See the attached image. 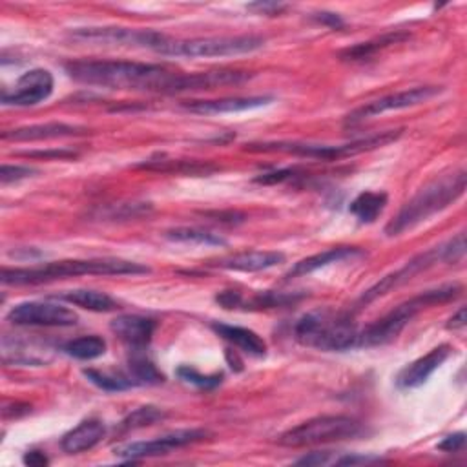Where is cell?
<instances>
[{
  "mask_svg": "<svg viewBox=\"0 0 467 467\" xmlns=\"http://www.w3.org/2000/svg\"><path fill=\"white\" fill-rule=\"evenodd\" d=\"M248 9L274 16V15H279L281 11H285L286 5L285 4H277V2H255V4H248Z\"/></svg>",
  "mask_w": 467,
  "mask_h": 467,
  "instance_id": "f35d334b",
  "label": "cell"
},
{
  "mask_svg": "<svg viewBox=\"0 0 467 467\" xmlns=\"http://www.w3.org/2000/svg\"><path fill=\"white\" fill-rule=\"evenodd\" d=\"M210 436L206 429H181L173 431L168 434H162L159 438L148 440V441H133L126 445L115 447V456L122 460H142V458H151V456H162L171 452L173 449H181L197 441H202Z\"/></svg>",
  "mask_w": 467,
  "mask_h": 467,
  "instance_id": "7c38bea8",
  "label": "cell"
},
{
  "mask_svg": "<svg viewBox=\"0 0 467 467\" xmlns=\"http://www.w3.org/2000/svg\"><path fill=\"white\" fill-rule=\"evenodd\" d=\"M465 308L462 306L456 314H452V317L449 319V323H447V328H451V330H462L463 327H465Z\"/></svg>",
  "mask_w": 467,
  "mask_h": 467,
  "instance_id": "b9f144b4",
  "label": "cell"
},
{
  "mask_svg": "<svg viewBox=\"0 0 467 467\" xmlns=\"http://www.w3.org/2000/svg\"><path fill=\"white\" fill-rule=\"evenodd\" d=\"M358 332L359 330L348 314L328 308L306 312L294 327V337L297 343L323 352H343L354 348Z\"/></svg>",
  "mask_w": 467,
  "mask_h": 467,
  "instance_id": "5b68a950",
  "label": "cell"
},
{
  "mask_svg": "<svg viewBox=\"0 0 467 467\" xmlns=\"http://www.w3.org/2000/svg\"><path fill=\"white\" fill-rule=\"evenodd\" d=\"M285 263V254L275 250H248L239 252L228 257H223L213 263L217 268L235 270V272H261L272 266Z\"/></svg>",
  "mask_w": 467,
  "mask_h": 467,
  "instance_id": "d6986e66",
  "label": "cell"
},
{
  "mask_svg": "<svg viewBox=\"0 0 467 467\" xmlns=\"http://www.w3.org/2000/svg\"><path fill=\"white\" fill-rule=\"evenodd\" d=\"M268 102H272V97H224L215 100H188L182 108L199 115H219L261 108Z\"/></svg>",
  "mask_w": 467,
  "mask_h": 467,
  "instance_id": "ffe728a7",
  "label": "cell"
},
{
  "mask_svg": "<svg viewBox=\"0 0 467 467\" xmlns=\"http://www.w3.org/2000/svg\"><path fill=\"white\" fill-rule=\"evenodd\" d=\"M88 130L84 126L77 124H66V122H46V124H31L22 126L15 130H5L2 133L4 140H47V139H62V137H77L84 135Z\"/></svg>",
  "mask_w": 467,
  "mask_h": 467,
  "instance_id": "ac0fdd59",
  "label": "cell"
},
{
  "mask_svg": "<svg viewBox=\"0 0 467 467\" xmlns=\"http://www.w3.org/2000/svg\"><path fill=\"white\" fill-rule=\"evenodd\" d=\"M47 456L40 451H27L24 454V463L27 465H33V467H42V465H47Z\"/></svg>",
  "mask_w": 467,
  "mask_h": 467,
  "instance_id": "60d3db41",
  "label": "cell"
},
{
  "mask_svg": "<svg viewBox=\"0 0 467 467\" xmlns=\"http://www.w3.org/2000/svg\"><path fill=\"white\" fill-rule=\"evenodd\" d=\"M212 330L219 337L228 341L232 347H235V348H239V350H243L250 356L261 358V356L266 354V341L250 328L237 327V325H228V323H212Z\"/></svg>",
  "mask_w": 467,
  "mask_h": 467,
  "instance_id": "603a6c76",
  "label": "cell"
},
{
  "mask_svg": "<svg viewBox=\"0 0 467 467\" xmlns=\"http://www.w3.org/2000/svg\"><path fill=\"white\" fill-rule=\"evenodd\" d=\"M60 299L67 301L69 305L89 310V312H113L119 308L117 301L111 296H108L106 292L91 290V288L67 290L60 296Z\"/></svg>",
  "mask_w": 467,
  "mask_h": 467,
  "instance_id": "cb8c5ba5",
  "label": "cell"
},
{
  "mask_svg": "<svg viewBox=\"0 0 467 467\" xmlns=\"http://www.w3.org/2000/svg\"><path fill=\"white\" fill-rule=\"evenodd\" d=\"M35 173H38L36 168L31 166H22V164H4L0 168V182L2 184H9V182H16L27 177H33Z\"/></svg>",
  "mask_w": 467,
  "mask_h": 467,
  "instance_id": "836d02e7",
  "label": "cell"
},
{
  "mask_svg": "<svg viewBox=\"0 0 467 467\" xmlns=\"http://www.w3.org/2000/svg\"><path fill=\"white\" fill-rule=\"evenodd\" d=\"M438 93H441L440 86H416V88H410V89L390 93V95L368 100L363 106L352 109L345 117V124L347 126H354V124H359V122H363L367 119L378 117V115H381L385 111H396V109L412 108V106H418L421 102L431 100Z\"/></svg>",
  "mask_w": 467,
  "mask_h": 467,
  "instance_id": "8fae6325",
  "label": "cell"
},
{
  "mask_svg": "<svg viewBox=\"0 0 467 467\" xmlns=\"http://www.w3.org/2000/svg\"><path fill=\"white\" fill-rule=\"evenodd\" d=\"M166 237L175 243H190V244H226V241L217 234H212L202 228H188V226L168 230Z\"/></svg>",
  "mask_w": 467,
  "mask_h": 467,
  "instance_id": "f546056e",
  "label": "cell"
},
{
  "mask_svg": "<svg viewBox=\"0 0 467 467\" xmlns=\"http://www.w3.org/2000/svg\"><path fill=\"white\" fill-rule=\"evenodd\" d=\"M53 75L44 67H35L24 73L11 91H2L5 106H35L53 93Z\"/></svg>",
  "mask_w": 467,
  "mask_h": 467,
  "instance_id": "5bb4252c",
  "label": "cell"
},
{
  "mask_svg": "<svg viewBox=\"0 0 467 467\" xmlns=\"http://www.w3.org/2000/svg\"><path fill=\"white\" fill-rule=\"evenodd\" d=\"M250 78V73L237 69H217V71H202V73H177L168 84L166 95L184 93V91H201L213 89L228 84H241Z\"/></svg>",
  "mask_w": 467,
  "mask_h": 467,
  "instance_id": "9a60e30c",
  "label": "cell"
},
{
  "mask_svg": "<svg viewBox=\"0 0 467 467\" xmlns=\"http://www.w3.org/2000/svg\"><path fill=\"white\" fill-rule=\"evenodd\" d=\"M463 445H465V432H454L443 438V441L438 443V449L445 452H458L463 449Z\"/></svg>",
  "mask_w": 467,
  "mask_h": 467,
  "instance_id": "8d00e7d4",
  "label": "cell"
},
{
  "mask_svg": "<svg viewBox=\"0 0 467 467\" xmlns=\"http://www.w3.org/2000/svg\"><path fill=\"white\" fill-rule=\"evenodd\" d=\"M451 352H452V348L447 343L434 347L425 356H421V358L414 359L412 363H409L398 374L396 385L400 389H416V387L423 385L431 378V374L443 365V361L451 356Z\"/></svg>",
  "mask_w": 467,
  "mask_h": 467,
  "instance_id": "e0dca14e",
  "label": "cell"
},
{
  "mask_svg": "<svg viewBox=\"0 0 467 467\" xmlns=\"http://www.w3.org/2000/svg\"><path fill=\"white\" fill-rule=\"evenodd\" d=\"M314 18H316L317 22H321V24L332 27V29H337V27L343 26V20H341L339 15H336V13H327V11H323V13H317Z\"/></svg>",
  "mask_w": 467,
  "mask_h": 467,
  "instance_id": "ab89813d",
  "label": "cell"
},
{
  "mask_svg": "<svg viewBox=\"0 0 467 467\" xmlns=\"http://www.w3.org/2000/svg\"><path fill=\"white\" fill-rule=\"evenodd\" d=\"M24 157H38V159H75L78 153L73 150H46V151H24Z\"/></svg>",
  "mask_w": 467,
  "mask_h": 467,
  "instance_id": "d590c367",
  "label": "cell"
},
{
  "mask_svg": "<svg viewBox=\"0 0 467 467\" xmlns=\"http://www.w3.org/2000/svg\"><path fill=\"white\" fill-rule=\"evenodd\" d=\"M62 350L75 358V359H82V361H89V359H97L100 356H104L106 352V341L100 336H82L77 339L67 341Z\"/></svg>",
  "mask_w": 467,
  "mask_h": 467,
  "instance_id": "f1b7e54d",
  "label": "cell"
},
{
  "mask_svg": "<svg viewBox=\"0 0 467 467\" xmlns=\"http://www.w3.org/2000/svg\"><path fill=\"white\" fill-rule=\"evenodd\" d=\"M7 321L20 327H73L78 316L60 305L49 301H24L7 312Z\"/></svg>",
  "mask_w": 467,
  "mask_h": 467,
  "instance_id": "4fadbf2b",
  "label": "cell"
},
{
  "mask_svg": "<svg viewBox=\"0 0 467 467\" xmlns=\"http://www.w3.org/2000/svg\"><path fill=\"white\" fill-rule=\"evenodd\" d=\"M215 301L224 308H239L243 305V296L237 290H223L215 296Z\"/></svg>",
  "mask_w": 467,
  "mask_h": 467,
  "instance_id": "74e56055",
  "label": "cell"
},
{
  "mask_svg": "<svg viewBox=\"0 0 467 467\" xmlns=\"http://www.w3.org/2000/svg\"><path fill=\"white\" fill-rule=\"evenodd\" d=\"M387 204V193L383 192H361L348 206L350 213L361 223H374Z\"/></svg>",
  "mask_w": 467,
  "mask_h": 467,
  "instance_id": "484cf974",
  "label": "cell"
},
{
  "mask_svg": "<svg viewBox=\"0 0 467 467\" xmlns=\"http://www.w3.org/2000/svg\"><path fill=\"white\" fill-rule=\"evenodd\" d=\"M465 254V235L463 232H460L456 237H452L451 241H447L445 244H440L432 250H427L425 254H420L416 257H412L405 266L398 268L396 272L385 275L381 281H378L374 286H370L358 301V305H367L385 294H389L390 290L405 285L407 281H410L416 274H420L421 270L436 265L438 261L441 263H449V261H458L462 259Z\"/></svg>",
  "mask_w": 467,
  "mask_h": 467,
  "instance_id": "ba28073f",
  "label": "cell"
},
{
  "mask_svg": "<svg viewBox=\"0 0 467 467\" xmlns=\"http://www.w3.org/2000/svg\"><path fill=\"white\" fill-rule=\"evenodd\" d=\"M467 186V173L463 168L440 175L420 188L398 212V215L385 226L387 235H400L405 230L427 221L438 212L458 201Z\"/></svg>",
  "mask_w": 467,
  "mask_h": 467,
  "instance_id": "3957f363",
  "label": "cell"
},
{
  "mask_svg": "<svg viewBox=\"0 0 467 467\" xmlns=\"http://www.w3.org/2000/svg\"><path fill=\"white\" fill-rule=\"evenodd\" d=\"M401 135V130H389L376 135H368L365 139H358L345 144H310V142H252L246 144L250 151H283L297 157L321 159V161H337L345 157H352L363 151H370L381 146L394 142Z\"/></svg>",
  "mask_w": 467,
  "mask_h": 467,
  "instance_id": "8992f818",
  "label": "cell"
},
{
  "mask_svg": "<svg viewBox=\"0 0 467 467\" xmlns=\"http://www.w3.org/2000/svg\"><path fill=\"white\" fill-rule=\"evenodd\" d=\"M460 292H462V285L449 283V285H441V286L432 288V290H425V292L400 303L389 314H385L378 321H374L368 327H365L363 330H359L356 347L368 348V347L385 345V343L396 339L400 336V332L407 327V323L418 312H421L427 306L447 303V301L458 297Z\"/></svg>",
  "mask_w": 467,
  "mask_h": 467,
  "instance_id": "277c9868",
  "label": "cell"
},
{
  "mask_svg": "<svg viewBox=\"0 0 467 467\" xmlns=\"http://www.w3.org/2000/svg\"><path fill=\"white\" fill-rule=\"evenodd\" d=\"M109 328L120 341L130 347V350H144L146 345L151 341L157 323L155 319L146 316L122 314L109 323Z\"/></svg>",
  "mask_w": 467,
  "mask_h": 467,
  "instance_id": "2e32d148",
  "label": "cell"
},
{
  "mask_svg": "<svg viewBox=\"0 0 467 467\" xmlns=\"http://www.w3.org/2000/svg\"><path fill=\"white\" fill-rule=\"evenodd\" d=\"M71 36L82 42H95L104 46H126V47H150L159 49L168 36L153 29H133V27H77L71 31Z\"/></svg>",
  "mask_w": 467,
  "mask_h": 467,
  "instance_id": "30bf717a",
  "label": "cell"
},
{
  "mask_svg": "<svg viewBox=\"0 0 467 467\" xmlns=\"http://www.w3.org/2000/svg\"><path fill=\"white\" fill-rule=\"evenodd\" d=\"M13 348L7 345H2L4 363H16V365H44L49 361V356H46L44 347H35L33 343H24L13 339Z\"/></svg>",
  "mask_w": 467,
  "mask_h": 467,
  "instance_id": "4316f807",
  "label": "cell"
},
{
  "mask_svg": "<svg viewBox=\"0 0 467 467\" xmlns=\"http://www.w3.org/2000/svg\"><path fill=\"white\" fill-rule=\"evenodd\" d=\"M294 175H296V170H294V168H281V170H275V171L261 173V175H257L254 181L259 182V184H279V182H285V181L294 179Z\"/></svg>",
  "mask_w": 467,
  "mask_h": 467,
  "instance_id": "e575fe53",
  "label": "cell"
},
{
  "mask_svg": "<svg viewBox=\"0 0 467 467\" xmlns=\"http://www.w3.org/2000/svg\"><path fill=\"white\" fill-rule=\"evenodd\" d=\"M166 418V412L161 410L159 407L153 405H146V407H139L133 412H130L124 420H122V429L131 431V429H140L146 425H151L155 421H161Z\"/></svg>",
  "mask_w": 467,
  "mask_h": 467,
  "instance_id": "1f68e13d",
  "label": "cell"
},
{
  "mask_svg": "<svg viewBox=\"0 0 467 467\" xmlns=\"http://www.w3.org/2000/svg\"><path fill=\"white\" fill-rule=\"evenodd\" d=\"M150 268L119 257H93V259H62L29 268H2L4 285H42L58 279L77 277V275H137L148 274Z\"/></svg>",
  "mask_w": 467,
  "mask_h": 467,
  "instance_id": "7a4b0ae2",
  "label": "cell"
},
{
  "mask_svg": "<svg viewBox=\"0 0 467 467\" xmlns=\"http://www.w3.org/2000/svg\"><path fill=\"white\" fill-rule=\"evenodd\" d=\"M84 376L95 387H99L106 392H120V390H128V389L135 387L128 374L120 376V374H109V372H102V370H95V368H86Z\"/></svg>",
  "mask_w": 467,
  "mask_h": 467,
  "instance_id": "4dcf8cb0",
  "label": "cell"
},
{
  "mask_svg": "<svg viewBox=\"0 0 467 467\" xmlns=\"http://www.w3.org/2000/svg\"><path fill=\"white\" fill-rule=\"evenodd\" d=\"M265 46V38L259 35H234V36H204L188 40L168 38L159 46L157 53L168 57H235L257 51Z\"/></svg>",
  "mask_w": 467,
  "mask_h": 467,
  "instance_id": "9c48e42d",
  "label": "cell"
},
{
  "mask_svg": "<svg viewBox=\"0 0 467 467\" xmlns=\"http://www.w3.org/2000/svg\"><path fill=\"white\" fill-rule=\"evenodd\" d=\"M177 376L190 383V385H195L199 389H204V390H210V389H215L217 385H221L223 381V374L221 372H215V374H201L199 370H195L193 367L190 365H181L177 368Z\"/></svg>",
  "mask_w": 467,
  "mask_h": 467,
  "instance_id": "d6a6232c",
  "label": "cell"
},
{
  "mask_svg": "<svg viewBox=\"0 0 467 467\" xmlns=\"http://www.w3.org/2000/svg\"><path fill=\"white\" fill-rule=\"evenodd\" d=\"M104 434H106L104 421L99 418H88L62 436L60 447L67 454H78L93 449L99 441H102Z\"/></svg>",
  "mask_w": 467,
  "mask_h": 467,
  "instance_id": "44dd1931",
  "label": "cell"
},
{
  "mask_svg": "<svg viewBox=\"0 0 467 467\" xmlns=\"http://www.w3.org/2000/svg\"><path fill=\"white\" fill-rule=\"evenodd\" d=\"M66 71L73 80L88 86L155 93H166L168 84L175 75V71L161 64L106 58L73 60L66 64Z\"/></svg>",
  "mask_w": 467,
  "mask_h": 467,
  "instance_id": "6da1fadb",
  "label": "cell"
},
{
  "mask_svg": "<svg viewBox=\"0 0 467 467\" xmlns=\"http://www.w3.org/2000/svg\"><path fill=\"white\" fill-rule=\"evenodd\" d=\"M409 35L407 33H387V35H381L374 40H368V42H359L352 47H347L345 51L339 53V57L343 60H367L370 58L372 55H376L379 49L383 47H389L390 44H396V42H401L405 40Z\"/></svg>",
  "mask_w": 467,
  "mask_h": 467,
  "instance_id": "83f0119b",
  "label": "cell"
},
{
  "mask_svg": "<svg viewBox=\"0 0 467 467\" xmlns=\"http://www.w3.org/2000/svg\"><path fill=\"white\" fill-rule=\"evenodd\" d=\"M128 376L133 381V385H157L164 381L162 372L155 367V363L142 352V350H131V356L128 359Z\"/></svg>",
  "mask_w": 467,
  "mask_h": 467,
  "instance_id": "d4e9b609",
  "label": "cell"
},
{
  "mask_svg": "<svg viewBox=\"0 0 467 467\" xmlns=\"http://www.w3.org/2000/svg\"><path fill=\"white\" fill-rule=\"evenodd\" d=\"M363 432V425L343 414H332V416H316L306 421H301L296 427H290L285 431L277 443L283 447H306V445H323L341 440L356 438Z\"/></svg>",
  "mask_w": 467,
  "mask_h": 467,
  "instance_id": "52a82bcc",
  "label": "cell"
},
{
  "mask_svg": "<svg viewBox=\"0 0 467 467\" xmlns=\"http://www.w3.org/2000/svg\"><path fill=\"white\" fill-rule=\"evenodd\" d=\"M365 255V252L358 246H334V248H328L325 252H319V254H314V255H308L301 261H297L288 272H286V277H301V275H306V274H312L319 268H325L332 263H341L345 259H354V257H361Z\"/></svg>",
  "mask_w": 467,
  "mask_h": 467,
  "instance_id": "7402d4cb",
  "label": "cell"
}]
</instances>
